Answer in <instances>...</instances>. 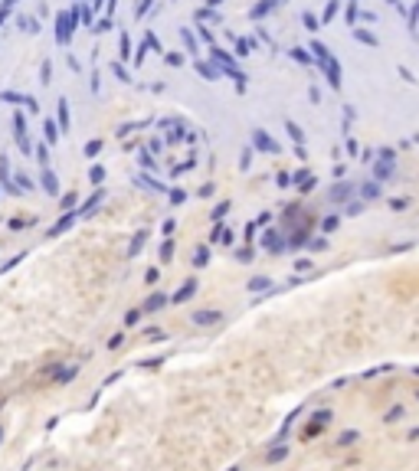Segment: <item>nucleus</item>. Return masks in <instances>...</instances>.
Here are the masks:
<instances>
[{
  "mask_svg": "<svg viewBox=\"0 0 419 471\" xmlns=\"http://www.w3.org/2000/svg\"><path fill=\"white\" fill-rule=\"evenodd\" d=\"M0 445H3V426H0Z\"/></svg>",
  "mask_w": 419,
  "mask_h": 471,
  "instance_id": "obj_4",
  "label": "nucleus"
},
{
  "mask_svg": "<svg viewBox=\"0 0 419 471\" xmlns=\"http://www.w3.org/2000/svg\"><path fill=\"white\" fill-rule=\"evenodd\" d=\"M400 419H403V409H400V406L386 412V422H400Z\"/></svg>",
  "mask_w": 419,
  "mask_h": 471,
  "instance_id": "obj_1",
  "label": "nucleus"
},
{
  "mask_svg": "<svg viewBox=\"0 0 419 471\" xmlns=\"http://www.w3.org/2000/svg\"><path fill=\"white\" fill-rule=\"evenodd\" d=\"M354 438H357V432H344V435H341V445H350Z\"/></svg>",
  "mask_w": 419,
  "mask_h": 471,
  "instance_id": "obj_3",
  "label": "nucleus"
},
{
  "mask_svg": "<svg viewBox=\"0 0 419 471\" xmlns=\"http://www.w3.org/2000/svg\"><path fill=\"white\" fill-rule=\"evenodd\" d=\"M288 455V448H275V452H269V462H279V458H285Z\"/></svg>",
  "mask_w": 419,
  "mask_h": 471,
  "instance_id": "obj_2",
  "label": "nucleus"
}]
</instances>
